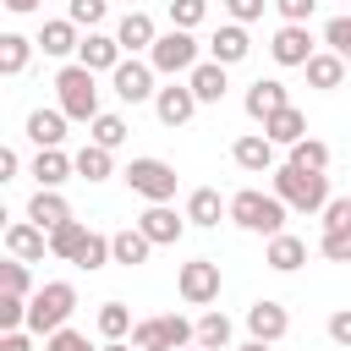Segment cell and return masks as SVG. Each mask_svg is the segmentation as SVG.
I'll list each match as a JSON object with an SVG mask.
<instances>
[{
    "label": "cell",
    "mask_w": 351,
    "mask_h": 351,
    "mask_svg": "<svg viewBox=\"0 0 351 351\" xmlns=\"http://www.w3.org/2000/svg\"><path fill=\"white\" fill-rule=\"evenodd\" d=\"M285 203L274 197V192H258V186H241L236 197H225V219L230 225H241L247 236H280L285 230Z\"/></svg>",
    "instance_id": "6da1fadb"
},
{
    "label": "cell",
    "mask_w": 351,
    "mask_h": 351,
    "mask_svg": "<svg viewBox=\"0 0 351 351\" xmlns=\"http://www.w3.org/2000/svg\"><path fill=\"white\" fill-rule=\"evenodd\" d=\"M269 176H274V197H280L285 208H296V214H324V203H329V176L296 170V165H274Z\"/></svg>",
    "instance_id": "7a4b0ae2"
},
{
    "label": "cell",
    "mask_w": 351,
    "mask_h": 351,
    "mask_svg": "<svg viewBox=\"0 0 351 351\" xmlns=\"http://www.w3.org/2000/svg\"><path fill=\"white\" fill-rule=\"evenodd\" d=\"M77 313V285L71 280H49V285H38L33 296H27V335H55V329H66V318Z\"/></svg>",
    "instance_id": "3957f363"
},
{
    "label": "cell",
    "mask_w": 351,
    "mask_h": 351,
    "mask_svg": "<svg viewBox=\"0 0 351 351\" xmlns=\"http://www.w3.org/2000/svg\"><path fill=\"white\" fill-rule=\"evenodd\" d=\"M55 99H60L55 110H60L66 121H93V115H99L93 71H88V66H77V60H71V66H60V71H55Z\"/></svg>",
    "instance_id": "277c9868"
},
{
    "label": "cell",
    "mask_w": 351,
    "mask_h": 351,
    "mask_svg": "<svg viewBox=\"0 0 351 351\" xmlns=\"http://www.w3.org/2000/svg\"><path fill=\"white\" fill-rule=\"evenodd\" d=\"M121 181H126L143 203H170V197H176V165H165V159H154V154L132 159V165L121 170Z\"/></svg>",
    "instance_id": "5b68a950"
},
{
    "label": "cell",
    "mask_w": 351,
    "mask_h": 351,
    "mask_svg": "<svg viewBox=\"0 0 351 351\" xmlns=\"http://www.w3.org/2000/svg\"><path fill=\"white\" fill-rule=\"evenodd\" d=\"M148 66H154L159 77H186V71L197 66V38H192V33H181V27L159 33V38H154V49H148Z\"/></svg>",
    "instance_id": "8992f818"
},
{
    "label": "cell",
    "mask_w": 351,
    "mask_h": 351,
    "mask_svg": "<svg viewBox=\"0 0 351 351\" xmlns=\"http://www.w3.org/2000/svg\"><path fill=\"white\" fill-rule=\"evenodd\" d=\"M219 285H225V274H219L214 258H192V263H181V274H176V291H181L186 307H208V302H219Z\"/></svg>",
    "instance_id": "52a82bcc"
},
{
    "label": "cell",
    "mask_w": 351,
    "mask_h": 351,
    "mask_svg": "<svg viewBox=\"0 0 351 351\" xmlns=\"http://www.w3.org/2000/svg\"><path fill=\"white\" fill-rule=\"evenodd\" d=\"M154 77H159V71H154L148 60H137V55H132V60H121V66L110 71V88H115V99H126V104H148V99L159 93V88H154Z\"/></svg>",
    "instance_id": "ba28073f"
},
{
    "label": "cell",
    "mask_w": 351,
    "mask_h": 351,
    "mask_svg": "<svg viewBox=\"0 0 351 351\" xmlns=\"http://www.w3.org/2000/svg\"><path fill=\"white\" fill-rule=\"evenodd\" d=\"M247 335H252V340H263V346L285 340V335H291V313H285V302L258 296V302L247 307Z\"/></svg>",
    "instance_id": "9c48e42d"
},
{
    "label": "cell",
    "mask_w": 351,
    "mask_h": 351,
    "mask_svg": "<svg viewBox=\"0 0 351 351\" xmlns=\"http://www.w3.org/2000/svg\"><path fill=\"white\" fill-rule=\"evenodd\" d=\"M137 230H143L154 247H176V241L186 236V214H176L170 203H148V208L137 214Z\"/></svg>",
    "instance_id": "30bf717a"
},
{
    "label": "cell",
    "mask_w": 351,
    "mask_h": 351,
    "mask_svg": "<svg viewBox=\"0 0 351 351\" xmlns=\"http://www.w3.org/2000/svg\"><path fill=\"white\" fill-rule=\"evenodd\" d=\"M269 55H274V66H307L318 49H313V33H307V27L280 22V33L269 38Z\"/></svg>",
    "instance_id": "8fae6325"
},
{
    "label": "cell",
    "mask_w": 351,
    "mask_h": 351,
    "mask_svg": "<svg viewBox=\"0 0 351 351\" xmlns=\"http://www.w3.org/2000/svg\"><path fill=\"white\" fill-rule=\"evenodd\" d=\"M0 241H5V252L22 258V263H44V252H49V230H38L33 219H11V230H5Z\"/></svg>",
    "instance_id": "7c38bea8"
},
{
    "label": "cell",
    "mask_w": 351,
    "mask_h": 351,
    "mask_svg": "<svg viewBox=\"0 0 351 351\" xmlns=\"http://www.w3.org/2000/svg\"><path fill=\"white\" fill-rule=\"evenodd\" d=\"M154 115H159L170 132H176V126H186V121L197 115V99H192V88H186V82H170V88H159V93H154Z\"/></svg>",
    "instance_id": "4fadbf2b"
},
{
    "label": "cell",
    "mask_w": 351,
    "mask_h": 351,
    "mask_svg": "<svg viewBox=\"0 0 351 351\" xmlns=\"http://www.w3.org/2000/svg\"><path fill=\"white\" fill-rule=\"evenodd\" d=\"M126 55H121V44H115V33H88L82 44H77V66H88L93 77L99 71H115Z\"/></svg>",
    "instance_id": "5bb4252c"
},
{
    "label": "cell",
    "mask_w": 351,
    "mask_h": 351,
    "mask_svg": "<svg viewBox=\"0 0 351 351\" xmlns=\"http://www.w3.org/2000/svg\"><path fill=\"white\" fill-rule=\"evenodd\" d=\"M230 66H219V60H197L192 71H186V88H192V99L197 104H219L225 99V88H230V77H225Z\"/></svg>",
    "instance_id": "9a60e30c"
},
{
    "label": "cell",
    "mask_w": 351,
    "mask_h": 351,
    "mask_svg": "<svg viewBox=\"0 0 351 351\" xmlns=\"http://www.w3.org/2000/svg\"><path fill=\"white\" fill-rule=\"evenodd\" d=\"M230 159H236L247 176H269V170H274V143H269L263 132H247V137L230 143Z\"/></svg>",
    "instance_id": "2e32d148"
},
{
    "label": "cell",
    "mask_w": 351,
    "mask_h": 351,
    "mask_svg": "<svg viewBox=\"0 0 351 351\" xmlns=\"http://www.w3.org/2000/svg\"><path fill=\"white\" fill-rule=\"evenodd\" d=\"M27 176H33L44 192H60V186L71 181V154H66V148H38L33 165H27Z\"/></svg>",
    "instance_id": "e0dca14e"
},
{
    "label": "cell",
    "mask_w": 351,
    "mask_h": 351,
    "mask_svg": "<svg viewBox=\"0 0 351 351\" xmlns=\"http://www.w3.org/2000/svg\"><path fill=\"white\" fill-rule=\"evenodd\" d=\"M247 55H252V38H247L241 22H225V27L208 38V60H219V66H241Z\"/></svg>",
    "instance_id": "ac0fdd59"
},
{
    "label": "cell",
    "mask_w": 351,
    "mask_h": 351,
    "mask_svg": "<svg viewBox=\"0 0 351 351\" xmlns=\"http://www.w3.org/2000/svg\"><path fill=\"white\" fill-rule=\"evenodd\" d=\"M285 104H291V93H285V82H280V77H258V82L247 88V115H252L258 126H263L274 110H285Z\"/></svg>",
    "instance_id": "d6986e66"
},
{
    "label": "cell",
    "mask_w": 351,
    "mask_h": 351,
    "mask_svg": "<svg viewBox=\"0 0 351 351\" xmlns=\"http://www.w3.org/2000/svg\"><path fill=\"white\" fill-rule=\"evenodd\" d=\"M263 263H269L274 274H296V269L307 263V241H302V236H291V230H280V236H269Z\"/></svg>",
    "instance_id": "ffe728a7"
},
{
    "label": "cell",
    "mask_w": 351,
    "mask_h": 351,
    "mask_svg": "<svg viewBox=\"0 0 351 351\" xmlns=\"http://www.w3.org/2000/svg\"><path fill=\"white\" fill-rule=\"evenodd\" d=\"M154 38H159V27H154V16H148V11H126V16H121V27H115V44H121V55L154 49Z\"/></svg>",
    "instance_id": "44dd1931"
},
{
    "label": "cell",
    "mask_w": 351,
    "mask_h": 351,
    "mask_svg": "<svg viewBox=\"0 0 351 351\" xmlns=\"http://www.w3.org/2000/svg\"><path fill=\"white\" fill-rule=\"evenodd\" d=\"M263 137H269L274 148H291V143L307 137V115H302L296 104H285V110H274V115L263 121Z\"/></svg>",
    "instance_id": "7402d4cb"
},
{
    "label": "cell",
    "mask_w": 351,
    "mask_h": 351,
    "mask_svg": "<svg viewBox=\"0 0 351 351\" xmlns=\"http://www.w3.org/2000/svg\"><path fill=\"white\" fill-rule=\"evenodd\" d=\"M148 252H154V241H148L137 225H126V230H115V236H110V263H121V269L148 263Z\"/></svg>",
    "instance_id": "603a6c76"
},
{
    "label": "cell",
    "mask_w": 351,
    "mask_h": 351,
    "mask_svg": "<svg viewBox=\"0 0 351 351\" xmlns=\"http://www.w3.org/2000/svg\"><path fill=\"white\" fill-rule=\"evenodd\" d=\"M27 219H33L38 230H55V225L71 219V203H66L60 192H44V186H38V192L27 197Z\"/></svg>",
    "instance_id": "cb8c5ba5"
},
{
    "label": "cell",
    "mask_w": 351,
    "mask_h": 351,
    "mask_svg": "<svg viewBox=\"0 0 351 351\" xmlns=\"http://www.w3.org/2000/svg\"><path fill=\"white\" fill-rule=\"evenodd\" d=\"M181 214H186V225H197V230H214V225L225 219V197H219L214 186H197V192L186 197V208H181Z\"/></svg>",
    "instance_id": "d4e9b609"
},
{
    "label": "cell",
    "mask_w": 351,
    "mask_h": 351,
    "mask_svg": "<svg viewBox=\"0 0 351 351\" xmlns=\"http://www.w3.org/2000/svg\"><path fill=\"white\" fill-rule=\"evenodd\" d=\"M230 335H236V329H230V318H225L219 307H208V313L192 324V346H197V351H225Z\"/></svg>",
    "instance_id": "484cf974"
},
{
    "label": "cell",
    "mask_w": 351,
    "mask_h": 351,
    "mask_svg": "<svg viewBox=\"0 0 351 351\" xmlns=\"http://www.w3.org/2000/svg\"><path fill=\"white\" fill-rule=\"evenodd\" d=\"M33 44H38L44 55L66 60V55H77V44H82V38H77V27H71L66 16H55V22H44V27H38V38H33Z\"/></svg>",
    "instance_id": "4316f807"
},
{
    "label": "cell",
    "mask_w": 351,
    "mask_h": 351,
    "mask_svg": "<svg viewBox=\"0 0 351 351\" xmlns=\"http://www.w3.org/2000/svg\"><path fill=\"white\" fill-rule=\"evenodd\" d=\"M27 143L33 148H60L66 143V115L60 110H33L27 115Z\"/></svg>",
    "instance_id": "83f0119b"
},
{
    "label": "cell",
    "mask_w": 351,
    "mask_h": 351,
    "mask_svg": "<svg viewBox=\"0 0 351 351\" xmlns=\"http://www.w3.org/2000/svg\"><path fill=\"white\" fill-rule=\"evenodd\" d=\"M71 176H82V181H110V176H115V159H110V148H99V143H82V148L71 154Z\"/></svg>",
    "instance_id": "f1b7e54d"
},
{
    "label": "cell",
    "mask_w": 351,
    "mask_h": 351,
    "mask_svg": "<svg viewBox=\"0 0 351 351\" xmlns=\"http://www.w3.org/2000/svg\"><path fill=\"white\" fill-rule=\"evenodd\" d=\"M33 38H22V33H0V77H22L27 66H33Z\"/></svg>",
    "instance_id": "f546056e"
},
{
    "label": "cell",
    "mask_w": 351,
    "mask_h": 351,
    "mask_svg": "<svg viewBox=\"0 0 351 351\" xmlns=\"http://www.w3.org/2000/svg\"><path fill=\"white\" fill-rule=\"evenodd\" d=\"M302 71H307V82H313V88H324V93L346 82V60H340V55H329V49H318V55H313Z\"/></svg>",
    "instance_id": "4dcf8cb0"
},
{
    "label": "cell",
    "mask_w": 351,
    "mask_h": 351,
    "mask_svg": "<svg viewBox=\"0 0 351 351\" xmlns=\"http://www.w3.org/2000/svg\"><path fill=\"white\" fill-rule=\"evenodd\" d=\"M88 126H93V132H88V143H99V148H110V154H115V148L126 143V121H121L115 110H99V115H93Z\"/></svg>",
    "instance_id": "1f68e13d"
},
{
    "label": "cell",
    "mask_w": 351,
    "mask_h": 351,
    "mask_svg": "<svg viewBox=\"0 0 351 351\" xmlns=\"http://www.w3.org/2000/svg\"><path fill=\"white\" fill-rule=\"evenodd\" d=\"M82 241H88V225H82V219H66V225L49 230V258H66V263H71Z\"/></svg>",
    "instance_id": "d6a6232c"
},
{
    "label": "cell",
    "mask_w": 351,
    "mask_h": 351,
    "mask_svg": "<svg viewBox=\"0 0 351 351\" xmlns=\"http://www.w3.org/2000/svg\"><path fill=\"white\" fill-rule=\"evenodd\" d=\"M93 324H99V335H104V340H126L137 318H132V307H126V302H104Z\"/></svg>",
    "instance_id": "836d02e7"
},
{
    "label": "cell",
    "mask_w": 351,
    "mask_h": 351,
    "mask_svg": "<svg viewBox=\"0 0 351 351\" xmlns=\"http://www.w3.org/2000/svg\"><path fill=\"white\" fill-rule=\"evenodd\" d=\"M285 165H296V170H329V143H318V137H302V143H291V159Z\"/></svg>",
    "instance_id": "e575fe53"
},
{
    "label": "cell",
    "mask_w": 351,
    "mask_h": 351,
    "mask_svg": "<svg viewBox=\"0 0 351 351\" xmlns=\"http://www.w3.org/2000/svg\"><path fill=\"white\" fill-rule=\"evenodd\" d=\"M126 340H132V346H137V351H176V346H170V335H165V324H159V318H137V324H132V335H126Z\"/></svg>",
    "instance_id": "d590c367"
},
{
    "label": "cell",
    "mask_w": 351,
    "mask_h": 351,
    "mask_svg": "<svg viewBox=\"0 0 351 351\" xmlns=\"http://www.w3.org/2000/svg\"><path fill=\"white\" fill-rule=\"evenodd\" d=\"M0 291H11V296H33L38 285H33V269L22 263V258H5L0 263Z\"/></svg>",
    "instance_id": "8d00e7d4"
},
{
    "label": "cell",
    "mask_w": 351,
    "mask_h": 351,
    "mask_svg": "<svg viewBox=\"0 0 351 351\" xmlns=\"http://www.w3.org/2000/svg\"><path fill=\"white\" fill-rule=\"evenodd\" d=\"M71 263H77V269H88V274H93V269H104V263H110V236L88 230V241L77 247V258H71Z\"/></svg>",
    "instance_id": "74e56055"
},
{
    "label": "cell",
    "mask_w": 351,
    "mask_h": 351,
    "mask_svg": "<svg viewBox=\"0 0 351 351\" xmlns=\"http://www.w3.org/2000/svg\"><path fill=\"white\" fill-rule=\"evenodd\" d=\"M104 11H110V0H71V5H66V22H71V27H88V33H99Z\"/></svg>",
    "instance_id": "f35d334b"
},
{
    "label": "cell",
    "mask_w": 351,
    "mask_h": 351,
    "mask_svg": "<svg viewBox=\"0 0 351 351\" xmlns=\"http://www.w3.org/2000/svg\"><path fill=\"white\" fill-rule=\"evenodd\" d=\"M324 44H329V55H340L351 66V16H329L324 22Z\"/></svg>",
    "instance_id": "ab89813d"
},
{
    "label": "cell",
    "mask_w": 351,
    "mask_h": 351,
    "mask_svg": "<svg viewBox=\"0 0 351 351\" xmlns=\"http://www.w3.org/2000/svg\"><path fill=\"white\" fill-rule=\"evenodd\" d=\"M208 16V0H170V27H181V33H192L197 22Z\"/></svg>",
    "instance_id": "60d3db41"
},
{
    "label": "cell",
    "mask_w": 351,
    "mask_h": 351,
    "mask_svg": "<svg viewBox=\"0 0 351 351\" xmlns=\"http://www.w3.org/2000/svg\"><path fill=\"white\" fill-rule=\"evenodd\" d=\"M11 329H27V296L0 291V335H11Z\"/></svg>",
    "instance_id": "b9f144b4"
},
{
    "label": "cell",
    "mask_w": 351,
    "mask_h": 351,
    "mask_svg": "<svg viewBox=\"0 0 351 351\" xmlns=\"http://www.w3.org/2000/svg\"><path fill=\"white\" fill-rule=\"evenodd\" d=\"M335 230H351V197H329L324 203V236Z\"/></svg>",
    "instance_id": "7bdbcfd3"
},
{
    "label": "cell",
    "mask_w": 351,
    "mask_h": 351,
    "mask_svg": "<svg viewBox=\"0 0 351 351\" xmlns=\"http://www.w3.org/2000/svg\"><path fill=\"white\" fill-rule=\"evenodd\" d=\"M44 351H93V346H88V335H82V329H71V324H66V329H55V335L44 340Z\"/></svg>",
    "instance_id": "ee69618b"
},
{
    "label": "cell",
    "mask_w": 351,
    "mask_h": 351,
    "mask_svg": "<svg viewBox=\"0 0 351 351\" xmlns=\"http://www.w3.org/2000/svg\"><path fill=\"white\" fill-rule=\"evenodd\" d=\"M159 324H165V335H170V346L181 351V346H192V318H181V313H159Z\"/></svg>",
    "instance_id": "f6af8a7d"
},
{
    "label": "cell",
    "mask_w": 351,
    "mask_h": 351,
    "mask_svg": "<svg viewBox=\"0 0 351 351\" xmlns=\"http://www.w3.org/2000/svg\"><path fill=\"white\" fill-rule=\"evenodd\" d=\"M318 252H324L329 263H351V230H335V236H324V241H318Z\"/></svg>",
    "instance_id": "bcb514c9"
},
{
    "label": "cell",
    "mask_w": 351,
    "mask_h": 351,
    "mask_svg": "<svg viewBox=\"0 0 351 351\" xmlns=\"http://www.w3.org/2000/svg\"><path fill=\"white\" fill-rule=\"evenodd\" d=\"M274 11H280L285 22H296V27H307V16L318 11V0H274Z\"/></svg>",
    "instance_id": "7dc6e473"
},
{
    "label": "cell",
    "mask_w": 351,
    "mask_h": 351,
    "mask_svg": "<svg viewBox=\"0 0 351 351\" xmlns=\"http://www.w3.org/2000/svg\"><path fill=\"white\" fill-rule=\"evenodd\" d=\"M263 5H269V0H225L230 22H241V27H247V22H258V16H263Z\"/></svg>",
    "instance_id": "c3c4849f"
},
{
    "label": "cell",
    "mask_w": 351,
    "mask_h": 351,
    "mask_svg": "<svg viewBox=\"0 0 351 351\" xmlns=\"http://www.w3.org/2000/svg\"><path fill=\"white\" fill-rule=\"evenodd\" d=\"M329 340L351 351V307H340V313H329Z\"/></svg>",
    "instance_id": "681fc988"
},
{
    "label": "cell",
    "mask_w": 351,
    "mask_h": 351,
    "mask_svg": "<svg viewBox=\"0 0 351 351\" xmlns=\"http://www.w3.org/2000/svg\"><path fill=\"white\" fill-rule=\"evenodd\" d=\"M16 176H22V159H16V148H5V143H0V186H5V181H16Z\"/></svg>",
    "instance_id": "f907efd6"
},
{
    "label": "cell",
    "mask_w": 351,
    "mask_h": 351,
    "mask_svg": "<svg viewBox=\"0 0 351 351\" xmlns=\"http://www.w3.org/2000/svg\"><path fill=\"white\" fill-rule=\"evenodd\" d=\"M0 351H33V335L27 329H11V335H0Z\"/></svg>",
    "instance_id": "816d5d0a"
},
{
    "label": "cell",
    "mask_w": 351,
    "mask_h": 351,
    "mask_svg": "<svg viewBox=\"0 0 351 351\" xmlns=\"http://www.w3.org/2000/svg\"><path fill=\"white\" fill-rule=\"evenodd\" d=\"M5 11H16V16H27V11H38V0H0Z\"/></svg>",
    "instance_id": "f5cc1de1"
},
{
    "label": "cell",
    "mask_w": 351,
    "mask_h": 351,
    "mask_svg": "<svg viewBox=\"0 0 351 351\" xmlns=\"http://www.w3.org/2000/svg\"><path fill=\"white\" fill-rule=\"evenodd\" d=\"M99 351H137V346H132V340H104Z\"/></svg>",
    "instance_id": "db71d44e"
},
{
    "label": "cell",
    "mask_w": 351,
    "mask_h": 351,
    "mask_svg": "<svg viewBox=\"0 0 351 351\" xmlns=\"http://www.w3.org/2000/svg\"><path fill=\"white\" fill-rule=\"evenodd\" d=\"M236 351H274V346H263V340H247V346H236Z\"/></svg>",
    "instance_id": "11a10c76"
},
{
    "label": "cell",
    "mask_w": 351,
    "mask_h": 351,
    "mask_svg": "<svg viewBox=\"0 0 351 351\" xmlns=\"http://www.w3.org/2000/svg\"><path fill=\"white\" fill-rule=\"evenodd\" d=\"M5 230H11V214H5V203H0V236H5Z\"/></svg>",
    "instance_id": "9f6ffc18"
},
{
    "label": "cell",
    "mask_w": 351,
    "mask_h": 351,
    "mask_svg": "<svg viewBox=\"0 0 351 351\" xmlns=\"http://www.w3.org/2000/svg\"><path fill=\"white\" fill-rule=\"evenodd\" d=\"M181 351H197V346H181Z\"/></svg>",
    "instance_id": "6f0895ef"
},
{
    "label": "cell",
    "mask_w": 351,
    "mask_h": 351,
    "mask_svg": "<svg viewBox=\"0 0 351 351\" xmlns=\"http://www.w3.org/2000/svg\"><path fill=\"white\" fill-rule=\"evenodd\" d=\"M126 5H132V11H137V0H126Z\"/></svg>",
    "instance_id": "680465c9"
}]
</instances>
